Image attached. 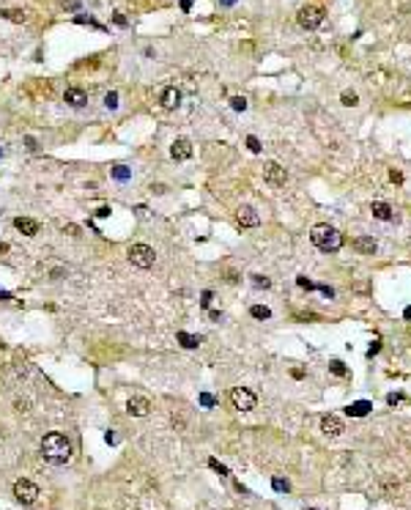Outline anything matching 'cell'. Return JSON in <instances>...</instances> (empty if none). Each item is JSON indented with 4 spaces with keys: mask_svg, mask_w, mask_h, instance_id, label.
<instances>
[{
    "mask_svg": "<svg viewBox=\"0 0 411 510\" xmlns=\"http://www.w3.org/2000/svg\"><path fill=\"white\" fill-rule=\"evenodd\" d=\"M340 99H343V105H346V107H356V105H359V96H356L354 91H346Z\"/></svg>",
    "mask_w": 411,
    "mask_h": 510,
    "instance_id": "cell-21",
    "label": "cell"
},
{
    "mask_svg": "<svg viewBox=\"0 0 411 510\" xmlns=\"http://www.w3.org/2000/svg\"><path fill=\"white\" fill-rule=\"evenodd\" d=\"M181 8H184V11H189V8H192V0H181Z\"/></svg>",
    "mask_w": 411,
    "mask_h": 510,
    "instance_id": "cell-46",
    "label": "cell"
},
{
    "mask_svg": "<svg viewBox=\"0 0 411 510\" xmlns=\"http://www.w3.org/2000/svg\"><path fill=\"white\" fill-rule=\"evenodd\" d=\"M329 368H332V373H335V376H348V368H346L340 359H335V362L329 365Z\"/></svg>",
    "mask_w": 411,
    "mask_h": 510,
    "instance_id": "cell-25",
    "label": "cell"
},
{
    "mask_svg": "<svg viewBox=\"0 0 411 510\" xmlns=\"http://www.w3.org/2000/svg\"><path fill=\"white\" fill-rule=\"evenodd\" d=\"M389 178H392V181H397V184L403 181V176H400V173H395V170H392V173H389Z\"/></svg>",
    "mask_w": 411,
    "mask_h": 510,
    "instance_id": "cell-42",
    "label": "cell"
},
{
    "mask_svg": "<svg viewBox=\"0 0 411 510\" xmlns=\"http://www.w3.org/2000/svg\"><path fill=\"white\" fill-rule=\"evenodd\" d=\"M63 102L71 105V107H85V105H88V93H85L83 88L71 85V88H66V93H63Z\"/></svg>",
    "mask_w": 411,
    "mask_h": 510,
    "instance_id": "cell-10",
    "label": "cell"
},
{
    "mask_svg": "<svg viewBox=\"0 0 411 510\" xmlns=\"http://www.w3.org/2000/svg\"><path fill=\"white\" fill-rule=\"evenodd\" d=\"M14 496H17V502H20V505H33L36 499H39V486L22 477V480L14 483Z\"/></svg>",
    "mask_w": 411,
    "mask_h": 510,
    "instance_id": "cell-5",
    "label": "cell"
},
{
    "mask_svg": "<svg viewBox=\"0 0 411 510\" xmlns=\"http://www.w3.org/2000/svg\"><path fill=\"white\" fill-rule=\"evenodd\" d=\"M263 181L272 184V187H285L288 170L282 168V165H277V162H269V165L263 168Z\"/></svg>",
    "mask_w": 411,
    "mask_h": 510,
    "instance_id": "cell-7",
    "label": "cell"
},
{
    "mask_svg": "<svg viewBox=\"0 0 411 510\" xmlns=\"http://www.w3.org/2000/svg\"><path fill=\"white\" fill-rule=\"evenodd\" d=\"M105 107H107V110H115V107H118V93H115V91H110L105 96Z\"/></svg>",
    "mask_w": 411,
    "mask_h": 510,
    "instance_id": "cell-26",
    "label": "cell"
},
{
    "mask_svg": "<svg viewBox=\"0 0 411 510\" xmlns=\"http://www.w3.org/2000/svg\"><path fill=\"white\" fill-rule=\"evenodd\" d=\"M315 288H318V291H321L324 296H329V299L335 296V288H329V286H315Z\"/></svg>",
    "mask_w": 411,
    "mask_h": 510,
    "instance_id": "cell-37",
    "label": "cell"
},
{
    "mask_svg": "<svg viewBox=\"0 0 411 510\" xmlns=\"http://www.w3.org/2000/svg\"><path fill=\"white\" fill-rule=\"evenodd\" d=\"M14 228L20 233H25V236H36V233H39V222H36V220H30V217H17V220H14Z\"/></svg>",
    "mask_w": 411,
    "mask_h": 510,
    "instance_id": "cell-15",
    "label": "cell"
},
{
    "mask_svg": "<svg viewBox=\"0 0 411 510\" xmlns=\"http://www.w3.org/2000/svg\"><path fill=\"white\" fill-rule=\"evenodd\" d=\"M0 299H3V302H8V299H14V296L8 294V291H0Z\"/></svg>",
    "mask_w": 411,
    "mask_h": 510,
    "instance_id": "cell-45",
    "label": "cell"
},
{
    "mask_svg": "<svg viewBox=\"0 0 411 510\" xmlns=\"http://www.w3.org/2000/svg\"><path fill=\"white\" fill-rule=\"evenodd\" d=\"M96 217H110V209H107V206H102V209L96 211Z\"/></svg>",
    "mask_w": 411,
    "mask_h": 510,
    "instance_id": "cell-41",
    "label": "cell"
},
{
    "mask_svg": "<svg viewBox=\"0 0 411 510\" xmlns=\"http://www.w3.org/2000/svg\"><path fill=\"white\" fill-rule=\"evenodd\" d=\"M112 22H115L118 28H126V17L124 14H115V17H112Z\"/></svg>",
    "mask_w": 411,
    "mask_h": 510,
    "instance_id": "cell-38",
    "label": "cell"
},
{
    "mask_svg": "<svg viewBox=\"0 0 411 510\" xmlns=\"http://www.w3.org/2000/svg\"><path fill=\"white\" fill-rule=\"evenodd\" d=\"M25 143H28V148H30V151H36V148H39V146H36V140H33V137H25Z\"/></svg>",
    "mask_w": 411,
    "mask_h": 510,
    "instance_id": "cell-40",
    "label": "cell"
},
{
    "mask_svg": "<svg viewBox=\"0 0 411 510\" xmlns=\"http://www.w3.org/2000/svg\"><path fill=\"white\" fill-rule=\"evenodd\" d=\"M178 343H181L184 349H197L200 346V337H195V335H189V332H178Z\"/></svg>",
    "mask_w": 411,
    "mask_h": 510,
    "instance_id": "cell-18",
    "label": "cell"
},
{
    "mask_svg": "<svg viewBox=\"0 0 411 510\" xmlns=\"http://www.w3.org/2000/svg\"><path fill=\"white\" fill-rule=\"evenodd\" d=\"M247 146H250L252 154H260V148H263V146H260V140L255 137V134H250V137H247Z\"/></svg>",
    "mask_w": 411,
    "mask_h": 510,
    "instance_id": "cell-29",
    "label": "cell"
},
{
    "mask_svg": "<svg viewBox=\"0 0 411 510\" xmlns=\"http://www.w3.org/2000/svg\"><path fill=\"white\" fill-rule=\"evenodd\" d=\"M272 488L274 491H291V483L282 480V477H274V480H272Z\"/></svg>",
    "mask_w": 411,
    "mask_h": 510,
    "instance_id": "cell-27",
    "label": "cell"
},
{
    "mask_svg": "<svg viewBox=\"0 0 411 510\" xmlns=\"http://www.w3.org/2000/svg\"><path fill=\"white\" fill-rule=\"evenodd\" d=\"M148 409H151V403H148V398H143V395H132V398L126 400V412L132 414V417H146Z\"/></svg>",
    "mask_w": 411,
    "mask_h": 510,
    "instance_id": "cell-9",
    "label": "cell"
},
{
    "mask_svg": "<svg viewBox=\"0 0 411 510\" xmlns=\"http://www.w3.org/2000/svg\"><path fill=\"white\" fill-rule=\"evenodd\" d=\"M0 156H3V148H0Z\"/></svg>",
    "mask_w": 411,
    "mask_h": 510,
    "instance_id": "cell-48",
    "label": "cell"
},
{
    "mask_svg": "<svg viewBox=\"0 0 411 510\" xmlns=\"http://www.w3.org/2000/svg\"><path fill=\"white\" fill-rule=\"evenodd\" d=\"M403 318H409V321H411V308H406V310H403Z\"/></svg>",
    "mask_w": 411,
    "mask_h": 510,
    "instance_id": "cell-47",
    "label": "cell"
},
{
    "mask_svg": "<svg viewBox=\"0 0 411 510\" xmlns=\"http://www.w3.org/2000/svg\"><path fill=\"white\" fill-rule=\"evenodd\" d=\"M112 178H115V181H129V178H132V170L124 168V165H115V168H112Z\"/></svg>",
    "mask_w": 411,
    "mask_h": 510,
    "instance_id": "cell-20",
    "label": "cell"
},
{
    "mask_svg": "<svg viewBox=\"0 0 411 510\" xmlns=\"http://www.w3.org/2000/svg\"><path fill=\"white\" fill-rule=\"evenodd\" d=\"M219 6H225V8H230V6H236V0H219Z\"/></svg>",
    "mask_w": 411,
    "mask_h": 510,
    "instance_id": "cell-44",
    "label": "cell"
},
{
    "mask_svg": "<svg viewBox=\"0 0 411 510\" xmlns=\"http://www.w3.org/2000/svg\"><path fill=\"white\" fill-rule=\"evenodd\" d=\"M200 403L206 406V409H211V406H214L216 400H214V395H211V392H203V395H200Z\"/></svg>",
    "mask_w": 411,
    "mask_h": 510,
    "instance_id": "cell-32",
    "label": "cell"
},
{
    "mask_svg": "<svg viewBox=\"0 0 411 510\" xmlns=\"http://www.w3.org/2000/svg\"><path fill=\"white\" fill-rule=\"evenodd\" d=\"M291 373H293V378H302V376H304V371H302V368H293Z\"/></svg>",
    "mask_w": 411,
    "mask_h": 510,
    "instance_id": "cell-43",
    "label": "cell"
},
{
    "mask_svg": "<svg viewBox=\"0 0 411 510\" xmlns=\"http://www.w3.org/2000/svg\"><path fill=\"white\" fill-rule=\"evenodd\" d=\"M230 403H233L236 412H252V409L258 406V398H255V392L247 390V387H236V390L230 392Z\"/></svg>",
    "mask_w": 411,
    "mask_h": 510,
    "instance_id": "cell-4",
    "label": "cell"
},
{
    "mask_svg": "<svg viewBox=\"0 0 411 510\" xmlns=\"http://www.w3.org/2000/svg\"><path fill=\"white\" fill-rule=\"evenodd\" d=\"M370 211H373L376 220H384V222H392V220H395V209H392L389 203H384V200H376L373 206H370Z\"/></svg>",
    "mask_w": 411,
    "mask_h": 510,
    "instance_id": "cell-14",
    "label": "cell"
},
{
    "mask_svg": "<svg viewBox=\"0 0 411 510\" xmlns=\"http://www.w3.org/2000/svg\"><path fill=\"white\" fill-rule=\"evenodd\" d=\"M42 455L47 458L49 464H55V466H61V464H66L71 458V442L63 436V433H47L42 439Z\"/></svg>",
    "mask_w": 411,
    "mask_h": 510,
    "instance_id": "cell-1",
    "label": "cell"
},
{
    "mask_svg": "<svg viewBox=\"0 0 411 510\" xmlns=\"http://www.w3.org/2000/svg\"><path fill=\"white\" fill-rule=\"evenodd\" d=\"M209 466L214 469V472H219L222 477H228V475H230V472H228V466H225V464H219L216 458H209Z\"/></svg>",
    "mask_w": 411,
    "mask_h": 510,
    "instance_id": "cell-24",
    "label": "cell"
},
{
    "mask_svg": "<svg viewBox=\"0 0 411 510\" xmlns=\"http://www.w3.org/2000/svg\"><path fill=\"white\" fill-rule=\"evenodd\" d=\"M74 22H80V25H93V28H102V25H99V22L93 20V17H85V14H77V17H74Z\"/></svg>",
    "mask_w": 411,
    "mask_h": 510,
    "instance_id": "cell-30",
    "label": "cell"
},
{
    "mask_svg": "<svg viewBox=\"0 0 411 510\" xmlns=\"http://www.w3.org/2000/svg\"><path fill=\"white\" fill-rule=\"evenodd\" d=\"M126 255H129V261H132L137 269H151L153 261H156V252H153V247H148V244H132Z\"/></svg>",
    "mask_w": 411,
    "mask_h": 510,
    "instance_id": "cell-3",
    "label": "cell"
},
{
    "mask_svg": "<svg viewBox=\"0 0 411 510\" xmlns=\"http://www.w3.org/2000/svg\"><path fill=\"white\" fill-rule=\"evenodd\" d=\"M378 351H381V340H373V346L368 349V356H376Z\"/></svg>",
    "mask_w": 411,
    "mask_h": 510,
    "instance_id": "cell-36",
    "label": "cell"
},
{
    "mask_svg": "<svg viewBox=\"0 0 411 510\" xmlns=\"http://www.w3.org/2000/svg\"><path fill=\"white\" fill-rule=\"evenodd\" d=\"M252 286H255V288H269V286H272V280L260 277V274H252Z\"/></svg>",
    "mask_w": 411,
    "mask_h": 510,
    "instance_id": "cell-28",
    "label": "cell"
},
{
    "mask_svg": "<svg viewBox=\"0 0 411 510\" xmlns=\"http://www.w3.org/2000/svg\"><path fill=\"white\" fill-rule=\"evenodd\" d=\"M170 156H173L175 162L189 159V156H192V143H189V140H184V137H178L173 146H170Z\"/></svg>",
    "mask_w": 411,
    "mask_h": 510,
    "instance_id": "cell-12",
    "label": "cell"
},
{
    "mask_svg": "<svg viewBox=\"0 0 411 510\" xmlns=\"http://www.w3.org/2000/svg\"><path fill=\"white\" fill-rule=\"evenodd\" d=\"M211 321H222V313H219V310H211Z\"/></svg>",
    "mask_w": 411,
    "mask_h": 510,
    "instance_id": "cell-39",
    "label": "cell"
},
{
    "mask_svg": "<svg viewBox=\"0 0 411 510\" xmlns=\"http://www.w3.org/2000/svg\"><path fill=\"white\" fill-rule=\"evenodd\" d=\"M238 225H241V228H255V225L260 222V217H258V211L252 209V206H241V209H238Z\"/></svg>",
    "mask_w": 411,
    "mask_h": 510,
    "instance_id": "cell-13",
    "label": "cell"
},
{
    "mask_svg": "<svg viewBox=\"0 0 411 510\" xmlns=\"http://www.w3.org/2000/svg\"><path fill=\"white\" fill-rule=\"evenodd\" d=\"M230 107H233L236 112H244V110H247V99H244V96H230Z\"/></svg>",
    "mask_w": 411,
    "mask_h": 510,
    "instance_id": "cell-22",
    "label": "cell"
},
{
    "mask_svg": "<svg viewBox=\"0 0 411 510\" xmlns=\"http://www.w3.org/2000/svg\"><path fill=\"white\" fill-rule=\"evenodd\" d=\"M296 283H299V288H307V291H315V283H313V280H307L304 274H299V277H296Z\"/></svg>",
    "mask_w": 411,
    "mask_h": 510,
    "instance_id": "cell-31",
    "label": "cell"
},
{
    "mask_svg": "<svg viewBox=\"0 0 411 510\" xmlns=\"http://www.w3.org/2000/svg\"><path fill=\"white\" fill-rule=\"evenodd\" d=\"M61 3H63V8H66V11H77L83 0H61Z\"/></svg>",
    "mask_w": 411,
    "mask_h": 510,
    "instance_id": "cell-34",
    "label": "cell"
},
{
    "mask_svg": "<svg viewBox=\"0 0 411 510\" xmlns=\"http://www.w3.org/2000/svg\"><path fill=\"white\" fill-rule=\"evenodd\" d=\"M159 102H162V107H168V110H175V107L181 105V91H178L175 85H168V88H162Z\"/></svg>",
    "mask_w": 411,
    "mask_h": 510,
    "instance_id": "cell-11",
    "label": "cell"
},
{
    "mask_svg": "<svg viewBox=\"0 0 411 510\" xmlns=\"http://www.w3.org/2000/svg\"><path fill=\"white\" fill-rule=\"evenodd\" d=\"M250 315H252V318H258V321H266V318H272V310L263 308V305H252Z\"/></svg>",
    "mask_w": 411,
    "mask_h": 510,
    "instance_id": "cell-19",
    "label": "cell"
},
{
    "mask_svg": "<svg viewBox=\"0 0 411 510\" xmlns=\"http://www.w3.org/2000/svg\"><path fill=\"white\" fill-rule=\"evenodd\" d=\"M0 17H6L11 22H25V11H0Z\"/></svg>",
    "mask_w": 411,
    "mask_h": 510,
    "instance_id": "cell-23",
    "label": "cell"
},
{
    "mask_svg": "<svg viewBox=\"0 0 411 510\" xmlns=\"http://www.w3.org/2000/svg\"><path fill=\"white\" fill-rule=\"evenodd\" d=\"M321 431H324V436H332V439H337V436H343L346 425H343V420L337 417V414H326V417L321 420Z\"/></svg>",
    "mask_w": 411,
    "mask_h": 510,
    "instance_id": "cell-8",
    "label": "cell"
},
{
    "mask_svg": "<svg viewBox=\"0 0 411 510\" xmlns=\"http://www.w3.org/2000/svg\"><path fill=\"white\" fill-rule=\"evenodd\" d=\"M211 299H214V294H211V291H203V294H200V305H203L206 310L211 308Z\"/></svg>",
    "mask_w": 411,
    "mask_h": 510,
    "instance_id": "cell-33",
    "label": "cell"
},
{
    "mask_svg": "<svg viewBox=\"0 0 411 510\" xmlns=\"http://www.w3.org/2000/svg\"><path fill=\"white\" fill-rule=\"evenodd\" d=\"M370 409H373V403H370V400H356V403H351L348 409H346V412H348L351 417H365V414H368Z\"/></svg>",
    "mask_w": 411,
    "mask_h": 510,
    "instance_id": "cell-17",
    "label": "cell"
},
{
    "mask_svg": "<svg viewBox=\"0 0 411 510\" xmlns=\"http://www.w3.org/2000/svg\"><path fill=\"white\" fill-rule=\"evenodd\" d=\"M400 400H403V395H400V392H392V395H387V403H389V406H397Z\"/></svg>",
    "mask_w": 411,
    "mask_h": 510,
    "instance_id": "cell-35",
    "label": "cell"
},
{
    "mask_svg": "<svg viewBox=\"0 0 411 510\" xmlns=\"http://www.w3.org/2000/svg\"><path fill=\"white\" fill-rule=\"evenodd\" d=\"M324 22V8H318V6H304L299 11V25L302 28H307V30H315Z\"/></svg>",
    "mask_w": 411,
    "mask_h": 510,
    "instance_id": "cell-6",
    "label": "cell"
},
{
    "mask_svg": "<svg viewBox=\"0 0 411 510\" xmlns=\"http://www.w3.org/2000/svg\"><path fill=\"white\" fill-rule=\"evenodd\" d=\"M354 247L362 255H373V252L378 250V244H376V239H370V236H359V239H354Z\"/></svg>",
    "mask_w": 411,
    "mask_h": 510,
    "instance_id": "cell-16",
    "label": "cell"
},
{
    "mask_svg": "<svg viewBox=\"0 0 411 510\" xmlns=\"http://www.w3.org/2000/svg\"><path fill=\"white\" fill-rule=\"evenodd\" d=\"M310 239H313V244L318 247L321 252H337L343 247L340 231L332 228V225H315L313 231H310Z\"/></svg>",
    "mask_w": 411,
    "mask_h": 510,
    "instance_id": "cell-2",
    "label": "cell"
}]
</instances>
